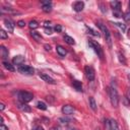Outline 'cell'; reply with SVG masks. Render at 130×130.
<instances>
[{"label": "cell", "mask_w": 130, "mask_h": 130, "mask_svg": "<svg viewBox=\"0 0 130 130\" xmlns=\"http://www.w3.org/2000/svg\"><path fill=\"white\" fill-rule=\"evenodd\" d=\"M96 26L104 34V38H105V40H106L109 48H112V37H111V32H110L109 28L106 26V24H103L102 22H96Z\"/></svg>", "instance_id": "obj_1"}, {"label": "cell", "mask_w": 130, "mask_h": 130, "mask_svg": "<svg viewBox=\"0 0 130 130\" xmlns=\"http://www.w3.org/2000/svg\"><path fill=\"white\" fill-rule=\"evenodd\" d=\"M109 95H110V101L111 104L114 108H117L119 106V94L118 91L115 87H110L109 88Z\"/></svg>", "instance_id": "obj_2"}, {"label": "cell", "mask_w": 130, "mask_h": 130, "mask_svg": "<svg viewBox=\"0 0 130 130\" xmlns=\"http://www.w3.org/2000/svg\"><path fill=\"white\" fill-rule=\"evenodd\" d=\"M88 45H89L90 48L93 49V51L95 52V54L98 55V57H100L101 60H104V51H103L102 47L100 46V44H98L93 40H89L88 41Z\"/></svg>", "instance_id": "obj_3"}, {"label": "cell", "mask_w": 130, "mask_h": 130, "mask_svg": "<svg viewBox=\"0 0 130 130\" xmlns=\"http://www.w3.org/2000/svg\"><path fill=\"white\" fill-rule=\"evenodd\" d=\"M34 99V94L29 91H24V90H21L18 92V100L22 103V104H27L29 103L31 100Z\"/></svg>", "instance_id": "obj_4"}, {"label": "cell", "mask_w": 130, "mask_h": 130, "mask_svg": "<svg viewBox=\"0 0 130 130\" xmlns=\"http://www.w3.org/2000/svg\"><path fill=\"white\" fill-rule=\"evenodd\" d=\"M17 71L21 74H25V75H32L34 72H35V69L30 66H27V65H20L18 66L17 68Z\"/></svg>", "instance_id": "obj_5"}, {"label": "cell", "mask_w": 130, "mask_h": 130, "mask_svg": "<svg viewBox=\"0 0 130 130\" xmlns=\"http://www.w3.org/2000/svg\"><path fill=\"white\" fill-rule=\"evenodd\" d=\"M84 72H85L86 78H87L89 81H91V80L94 79V77H95V72H94V69H93L91 66L86 65V66L84 67Z\"/></svg>", "instance_id": "obj_6"}, {"label": "cell", "mask_w": 130, "mask_h": 130, "mask_svg": "<svg viewBox=\"0 0 130 130\" xmlns=\"http://www.w3.org/2000/svg\"><path fill=\"white\" fill-rule=\"evenodd\" d=\"M74 111H75L74 107H72L70 105H64L62 107V113L64 115H71V114L74 113Z\"/></svg>", "instance_id": "obj_7"}, {"label": "cell", "mask_w": 130, "mask_h": 130, "mask_svg": "<svg viewBox=\"0 0 130 130\" xmlns=\"http://www.w3.org/2000/svg\"><path fill=\"white\" fill-rule=\"evenodd\" d=\"M39 76H40V78H42L44 81H46L47 83H50V84H55L56 83V81L51 77V76H49L48 74H45V73H40L39 74Z\"/></svg>", "instance_id": "obj_8"}, {"label": "cell", "mask_w": 130, "mask_h": 130, "mask_svg": "<svg viewBox=\"0 0 130 130\" xmlns=\"http://www.w3.org/2000/svg\"><path fill=\"white\" fill-rule=\"evenodd\" d=\"M4 24H5V27L8 29V31H10V32L13 31L14 23H13V21H12L11 19H9V18H5V19H4Z\"/></svg>", "instance_id": "obj_9"}, {"label": "cell", "mask_w": 130, "mask_h": 130, "mask_svg": "<svg viewBox=\"0 0 130 130\" xmlns=\"http://www.w3.org/2000/svg\"><path fill=\"white\" fill-rule=\"evenodd\" d=\"M83 8H84V3H83L82 1H76V2H74V4H73V9H74L76 12L82 11Z\"/></svg>", "instance_id": "obj_10"}, {"label": "cell", "mask_w": 130, "mask_h": 130, "mask_svg": "<svg viewBox=\"0 0 130 130\" xmlns=\"http://www.w3.org/2000/svg\"><path fill=\"white\" fill-rule=\"evenodd\" d=\"M43 3V11L45 12H51L52 10V2H49V1H46V2H42Z\"/></svg>", "instance_id": "obj_11"}, {"label": "cell", "mask_w": 130, "mask_h": 130, "mask_svg": "<svg viewBox=\"0 0 130 130\" xmlns=\"http://www.w3.org/2000/svg\"><path fill=\"white\" fill-rule=\"evenodd\" d=\"M23 61H24V57L21 56V55L15 56V57L12 59V63H13L14 65H19V66H20V64H21Z\"/></svg>", "instance_id": "obj_12"}, {"label": "cell", "mask_w": 130, "mask_h": 130, "mask_svg": "<svg viewBox=\"0 0 130 130\" xmlns=\"http://www.w3.org/2000/svg\"><path fill=\"white\" fill-rule=\"evenodd\" d=\"M56 51H57V53H58V55H59L60 57H65L66 54H67L66 50H65L62 46H57V47H56Z\"/></svg>", "instance_id": "obj_13"}, {"label": "cell", "mask_w": 130, "mask_h": 130, "mask_svg": "<svg viewBox=\"0 0 130 130\" xmlns=\"http://www.w3.org/2000/svg\"><path fill=\"white\" fill-rule=\"evenodd\" d=\"M110 5L113 8V11L115 10H121V3L119 1H112L110 2Z\"/></svg>", "instance_id": "obj_14"}, {"label": "cell", "mask_w": 130, "mask_h": 130, "mask_svg": "<svg viewBox=\"0 0 130 130\" xmlns=\"http://www.w3.org/2000/svg\"><path fill=\"white\" fill-rule=\"evenodd\" d=\"M0 54H1V57H2L3 59L8 58V50H7L4 46H1V47H0Z\"/></svg>", "instance_id": "obj_15"}, {"label": "cell", "mask_w": 130, "mask_h": 130, "mask_svg": "<svg viewBox=\"0 0 130 130\" xmlns=\"http://www.w3.org/2000/svg\"><path fill=\"white\" fill-rule=\"evenodd\" d=\"M72 85L75 87L76 90L82 91V84H81L80 81H78V80H73V81H72Z\"/></svg>", "instance_id": "obj_16"}, {"label": "cell", "mask_w": 130, "mask_h": 130, "mask_svg": "<svg viewBox=\"0 0 130 130\" xmlns=\"http://www.w3.org/2000/svg\"><path fill=\"white\" fill-rule=\"evenodd\" d=\"M2 64H3V66H4V68H6L7 70H9V71H11V72L15 71V68H14L13 65H11L9 62H7V61H3Z\"/></svg>", "instance_id": "obj_17"}, {"label": "cell", "mask_w": 130, "mask_h": 130, "mask_svg": "<svg viewBox=\"0 0 130 130\" xmlns=\"http://www.w3.org/2000/svg\"><path fill=\"white\" fill-rule=\"evenodd\" d=\"M88 102H89V107L91 108V110L95 112V111H96V103H95L94 98L90 96V98H89V100H88Z\"/></svg>", "instance_id": "obj_18"}, {"label": "cell", "mask_w": 130, "mask_h": 130, "mask_svg": "<svg viewBox=\"0 0 130 130\" xmlns=\"http://www.w3.org/2000/svg\"><path fill=\"white\" fill-rule=\"evenodd\" d=\"M17 106H18V108H19L21 111H23V112H30V111H31V109L29 108V106H27L26 104H22V103H21V104H18Z\"/></svg>", "instance_id": "obj_19"}, {"label": "cell", "mask_w": 130, "mask_h": 130, "mask_svg": "<svg viewBox=\"0 0 130 130\" xmlns=\"http://www.w3.org/2000/svg\"><path fill=\"white\" fill-rule=\"evenodd\" d=\"M64 41H65L68 45H75V41H74V39L71 38L70 36L65 35V36H64Z\"/></svg>", "instance_id": "obj_20"}, {"label": "cell", "mask_w": 130, "mask_h": 130, "mask_svg": "<svg viewBox=\"0 0 130 130\" xmlns=\"http://www.w3.org/2000/svg\"><path fill=\"white\" fill-rule=\"evenodd\" d=\"M30 35H31V37L37 41V42H41V40H42V36L38 32V31H35V30H32L31 32H30Z\"/></svg>", "instance_id": "obj_21"}, {"label": "cell", "mask_w": 130, "mask_h": 130, "mask_svg": "<svg viewBox=\"0 0 130 130\" xmlns=\"http://www.w3.org/2000/svg\"><path fill=\"white\" fill-rule=\"evenodd\" d=\"M110 130H119L118 129V124H117L116 120H114V119L110 120Z\"/></svg>", "instance_id": "obj_22"}, {"label": "cell", "mask_w": 130, "mask_h": 130, "mask_svg": "<svg viewBox=\"0 0 130 130\" xmlns=\"http://www.w3.org/2000/svg\"><path fill=\"white\" fill-rule=\"evenodd\" d=\"M28 26H29V28H31V29H36V28L39 27V23H38V21H36V20H30L29 23H28Z\"/></svg>", "instance_id": "obj_23"}, {"label": "cell", "mask_w": 130, "mask_h": 130, "mask_svg": "<svg viewBox=\"0 0 130 130\" xmlns=\"http://www.w3.org/2000/svg\"><path fill=\"white\" fill-rule=\"evenodd\" d=\"M37 107H38V109H40V110H47V105L44 103V102H38V104H37Z\"/></svg>", "instance_id": "obj_24"}, {"label": "cell", "mask_w": 130, "mask_h": 130, "mask_svg": "<svg viewBox=\"0 0 130 130\" xmlns=\"http://www.w3.org/2000/svg\"><path fill=\"white\" fill-rule=\"evenodd\" d=\"M118 59H119L120 63H122L123 65H125V64H126V59H125V57H124L121 53H118Z\"/></svg>", "instance_id": "obj_25"}, {"label": "cell", "mask_w": 130, "mask_h": 130, "mask_svg": "<svg viewBox=\"0 0 130 130\" xmlns=\"http://www.w3.org/2000/svg\"><path fill=\"white\" fill-rule=\"evenodd\" d=\"M114 24H115L116 26H118V27H119V28H120L122 31H125V30H126V25H125V24L120 23V22H115Z\"/></svg>", "instance_id": "obj_26"}, {"label": "cell", "mask_w": 130, "mask_h": 130, "mask_svg": "<svg viewBox=\"0 0 130 130\" xmlns=\"http://www.w3.org/2000/svg\"><path fill=\"white\" fill-rule=\"evenodd\" d=\"M0 38H1V40H6V39H8L7 32H6L5 30L1 29V30H0Z\"/></svg>", "instance_id": "obj_27"}, {"label": "cell", "mask_w": 130, "mask_h": 130, "mask_svg": "<svg viewBox=\"0 0 130 130\" xmlns=\"http://www.w3.org/2000/svg\"><path fill=\"white\" fill-rule=\"evenodd\" d=\"M59 121H60L61 123H63V124H67V123L72 122V119H69V118H60Z\"/></svg>", "instance_id": "obj_28"}, {"label": "cell", "mask_w": 130, "mask_h": 130, "mask_svg": "<svg viewBox=\"0 0 130 130\" xmlns=\"http://www.w3.org/2000/svg\"><path fill=\"white\" fill-rule=\"evenodd\" d=\"M123 18L126 22H130V12H125L123 15Z\"/></svg>", "instance_id": "obj_29"}, {"label": "cell", "mask_w": 130, "mask_h": 130, "mask_svg": "<svg viewBox=\"0 0 130 130\" xmlns=\"http://www.w3.org/2000/svg\"><path fill=\"white\" fill-rule=\"evenodd\" d=\"M113 14H114L115 17H121V16H122L121 10H115V11H113Z\"/></svg>", "instance_id": "obj_30"}, {"label": "cell", "mask_w": 130, "mask_h": 130, "mask_svg": "<svg viewBox=\"0 0 130 130\" xmlns=\"http://www.w3.org/2000/svg\"><path fill=\"white\" fill-rule=\"evenodd\" d=\"M54 30H55V31H57V32H60V31L62 30V26H61L60 24H57V25H55Z\"/></svg>", "instance_id": "obj_31"}, {"label": "cell", "mask_w": 130, "mask_h": 130, "mask_svg": "<svg viewBox=\"0 0 130 130\" xmlns=\"http://www.w3.org/2000/svg\"><path fill=\"white\" fill-rule=\"evenodd\" d=\"M87 28H88V31H90V34H92L93 36H95V37H100V36H101V35H100L99 32L94 31V30H93V29H91L90 27H87Z\"/></svg>", "instance_id": "obj_32"}, {"label": "cell", "mask_w": 130, "mask_h": 130, "mask_svg": "<svg viewBox=\"0 0 130 130\" xmlns=\"http://www.w3.org/2000/svg\"><path fill=\"white\" fill-rule=\"evenodd\" d=\"M105 128L107 130H110V120H105Z\"/></svg>", "instance_id": "obj_33"}, {"label": "cell", "mask_w": 130, "mask_h": 130, "mask_svg": "<svg viewBox=\"0 0 130 130\" xmlns=\"http://www.w3.org/2000/svg\"><path fill=\"white\" fill-rule=\"evenodd\" d=\"M17 25H18L19 27H23V26L25 25V22H24L23 20H18V21H17Z\"/></svg>", "instance_id": "obj_34"}, {"label": "cell", "mask_w": 130, "mask_h": 130, "mask_svg": "<svg viewBox=\"0 0 130 130\" xmlns=\"http://www.w3.org/2000/svg\"><path fill=\"white\" fill-rule=\"evenodd\" d=\"M126 95H127V100H128V102H129V104H130V87L127 88V93H126Z\"/></svg>", "instance_id": "obj_35"}, {"label": "cell", "mask_w": 130, "mask_h": 130, "mask_svg": "<svg viewBox=\"0 0 130 130\" xmlns=\"http://www.w3.org/2000/svg\"><path fill=\"white\" fill-rule=\"evenodd\" d=\"M45 31H46V34H48V35H51L52 34V28L51 27H45Z\"/></svg>", "instance_id": "obj_36"}, {"label": "cell", "mask_w": 130, "mask_h": 130, "mask_svg": "<svg viewBox=\"0 0 130 130\" xmlns=\"http://www.w3.org/2000/svg\"><path fill=\"white\" fill-rule=\"evenodd\" d=\"M50 23H51L50 21H45V22H44V26H45V27H51V26H50Z\"/></svg>", "instance_id": "obj_37"}, {"label": "cell", "mask_w": 130, "mask_h": 130, "mask_svg": "<svg viewBox=\"0 0 130 130\" xmlns=\"http://www.w3.org/2000/svg\"><path fill=\"white\" fill-rule=\"evenodd\" d=\"M44 48H45L47 51H51V46H50V45H48V44H46V45L44 46Z\"/></svg>", "instance_id": "obj_38"}, {"label": "cell", "mask_w": 130, "mask_h": 130, "mask_svg": "<svg viewBox=\"0 0 130 130\" xmlns=\"http://www.w3.org/2000/svg\"><path fill=\"white\" fill-rule=\"evenodd\" d=\"M0 130H8V128H7L4 124H1V126H0Z\"/></svg>", "instance_id": "obj_39"}, {"label": "cell", "mask_w": 130, "mask_h": 130, "mask_svg": "<svg viewBox=\"0 0 130 130\" xmlns=\"http://www.w3.org/2000/svg\"><path fill=\"white\" fill-rule=\"evenodd\" d=\"M4 108H5V105H4V104H0V110H1V111H3V110H4Z\"/></svg>", "instance_id": "obj_40"}, {"label": "cell", "mask_w": 130, "mask_h": 130, "mask_svg": "<svg viewBox=\"0 0 130 130\" xmlns=\"http://www.w3.org/2000/svg\"><path fill=\"white\" fill-rule=\"evenodd\" d=\"M37 130H45V129L42 126H39V127H37Z\"/></svg>", "instance_id": "obj_41"}, {"label": "cell", "mask_w": 130, "mask_h": 130, "mask_svg": "<svg viewBox=\"0 0 130 130\" xmlns=\"http://www.w3.org/2000/svg\"><path fill=\"white\" fill-rule=\"evenodd\" d=\"M128 36L130 37V29H129V31H128Z\"/></svg>", "instance_id": "obj_42"}, {"label": "cell", "mask_w": 130, "mask_h": 130, "mask_svg": "<svg viewBox=\"0 0 130 130\" xmlns=\"http://www.w3.org/2000/svg\"><path fill=\"white\" fill-rule=\"evenodd\" d=\"M53 130H59V129H58V128H57V129H56V128H53Z\"/></svg>", "instance_id": "obj_43"}, {"label": "cell", "mask_w": 130, "mask_h": 130, "mask_svg": "<svg viewBox=\"0 0 130 130\" xmlns=\"http://www.w3.org/2000/svg\"><path fill=\"white\" fill-rule=\"evenodd\" d=\"M95 130H100V129H99V128H96V129H95Z\"/></svg>", "instance_id": "obj_44"}, {"label": "cell", "mask_w": 130, "mask_h": 130, "mask_svg": "<svg viewBox=\"0 0 130 130\" xmlns=\"http://www.w3.org/2000/svg\"><path fill=\"white\" fill-rule=\"evenodd\" d=\"M72 130H77V129H72Z\"/></svg>", "instance_id": "obj_45"}]
</instances>
